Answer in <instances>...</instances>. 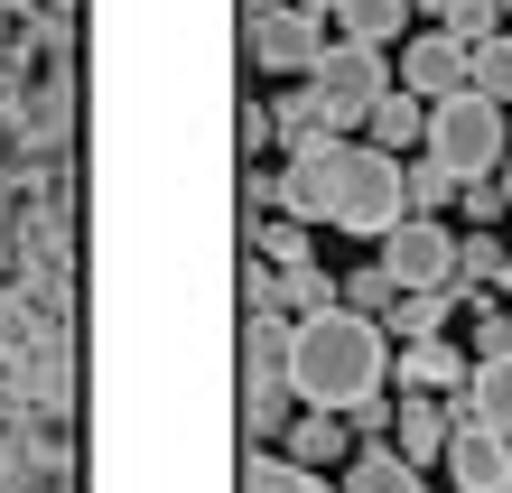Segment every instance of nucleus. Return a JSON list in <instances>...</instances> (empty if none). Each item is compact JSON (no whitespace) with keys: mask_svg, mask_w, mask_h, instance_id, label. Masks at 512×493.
<instances>
[{"mask_svg":"<svg viewBox=\"0 0 512 493\" xmlns=\"http://www.w3.org/2000/svg\"><path fill=\"white\" fill-rule=\"evenodd\" d=\"M391 382V335L382 317H354V307H317V317H289V400L308 410H354V400H382Z\"/></svg>","mask_w":512,"mask_h":493,"instance_id":"1","label":"nucleus"},{"mask_svg":"<svg viewBox=\"0 0 512 493\" xmlns=\"http://www.w3.org/2000/svg\"><path fill=\"white\" fill-rule=\"evenodd\" d=\"M401 214H410V168L391 159V149H373V140H336V196H326V224L382 242Z\"/></svg>","mask_w":512,"mask_h":493,"instance_id":"2","label":"nucleus"},{"mask_svg":"<svg viewBox=\"0 0 512 493\" xmlns=\"http://www.w3.org/2000/svg\"><path fill=\"white\" fill-rule=\"evenodd\" d=\"M503 131H512V112L485 103V94L466 84V94L429 103V140H419V149H429V159L466 187V177H494V168H503Z\"/></svg>","mask_w":512,"mask_h":493,"instance_id":"3","label":"nucleus"},{"mask_svg":"<svg viewBox=\"0 0 512 493\" xmlns=\"http://www.w3.org/2000/svg\"><path fill=\"white\" fill-rule=\"evenodd\" d=\"M308 94H317V112H326V131H336V140H354V121H373V103L391 94V66H382V47L326 38L317 75H308Z\"/></svg>","mask_w":512,"mask_h":493,"instance_id":"4","label":"nucleus"},{"mask_svg":"<svg viewBox=\"0 0 512 493\" xmlns=\"http://www.w3.org/2000/svg\"><path fill=\"white\" fill-rule=\"evenodd\" d=\"M243 47H252L261 75H298V84H308L317 56H326V19H308L298 0H280V10H243Z\"/></svg>","mask_w":512,"mask_h":493,"instance_id":"5","label":"nucleus"},{"mask_svg":"<svg viewBox=\"0 0 512 493\" xmlns=\"http://www.w3.org/2000/svg\"><path fill=\"white\" fill-rule=\"evenodd\" d=\"M382 270L401 289H457V233H447L438 214H401V224L382 233Z\"/></svg>","mask_w":512,"mask_h":493,"instance_id":"6","label":"nucleus"},{"mask_svg":"<svg viewBox=\"0 0 512 493\" xmlns=\"http://www.w3.org/2000/svg\"><path fill=\"white\" fill-rule=\"evenodd\" d=\"M466 84H475V47H466V38H447V28L401 38V94L447 103V94H466Z\"/></svg>","mask_w":512,"mask_h":493,"instance_id":"7","label":"nucleus"},{"mask_svg":"<svg viewBox=\"0 0 512 493\" xmlns=\"http://www.w3.org/2000/svg\"><path fill=\"white\" fill-rule=\"evenodd\" d=\"M438 466H447L457 493H512V438L485 428V419H457V438H447Z\"/></svg>","mask_w":512,"mask_h":493,"instance_id":"8","label":"nucleus"},{"mask_svg":"<svg viewBox=\"0 0 512 493\" xmlns=\"http://www.w3.org/2000/svg\"><path fill=\"white\" fill-rule=\"evenodd\" d=\"M466 373L475 363L447 345V335H419V345H401L391 354V382H401V400H438V391H466Z\"/></svg>","mask_w":512,"mask_h":493,"instance_id":"9","label":"nucleus"},{"mask_svg":"<svg viewBox=\"0 0 512 493\" xmlns=\"http://www.w3.org/2000/svg\"><path fill=\"white\" fill-rule=\"evenodd\" d=\"M391 428H401V456H410V466H438L447 438H457V400H401Z\"/></svg>","mask_w":512,"mask_h":493,"instance_id":"10","label":"nucleus"},{"mask_svg":"<svg viewBox=\"0 0 512 493\" xmlns=\"http://www.w3.org/2000/svg\"><path fill=\"white\" fill-rule=\"evenodd\" d=\"M457 419H485V428H503V438H512V354H485V363L466 373Z\"/></svg>","mask_w":512,"mask_h":493,"instance_id":"11","label":"nucleus"},{"mask_svg":"<svg viewBox=\"0 0 512 493\" xmlns=\"http://www.w3.org/2000/svg\"><path fill=\"white\" fill-rule=\"evenodd\" d=\"M280 456H298V466H345L354 438H345V410H308L280 428Z\"/></svg>","mask_w":512,"mask_h":493,"instance_id":"12","label":"nucleus"},{"mask_svg":"<svg viewBox=\"0 0 512 493\" xmlns=\"http://www.w3.org/2000/svg\"><path fill=\"white\" fill-rule=\"evenodd\" d=\"M336 493H429V484H419V466H410L401 447H354Z\"/></svg>","mask_w":512,"mask_h":493,"instance_id":"13","label":"nucleus"},{"mask_svg":"<svg viewBox=\"0 0 512 493\" xmlns=\"http://www.w3.org/2000/svg\"><path fill=\"white\" fill-rule=\"evenodd\" d=\"M364 140H373V149H391V159H401V149H419V140H429V103L391 84V94L373 103V121H364Z\"/></svg>","mask_w":512,"mask_h":493,"instance_id":"14","label":"nucleus"},{"mask_svg":"<svg viewBox=\"0 0 512 493\" xmlns=\"http://www.w3.org/2000/svg\"><path fill=\"white\" fill-rule=\"evenodd\" d=\"M410 28V0H336V38L354 47H391Z\"/></svg>","mask_w":512,"mask_h":493,"instance_id":"15","label":"nucleus"},{"mask_svg":"<svg viewBox=\"0 0 512 493\" xmlns=\"http://www.w3.org/2000/svg\"><path fill=\"white\" fill-rule=\"evenodd\" d=\"M243 493H336V484H317V466H298L280 447H252L243 456Z\"/></svg>","mask_w":512,"mask_h":493,"instance_id":"16","label":"nucleus"},{"mask_svg":"<svg viewBox=\"0 0 512 493\" xmlns=\"http://www.w3.org/2000/svg\"><path fill=\"white\" fill-rule=\"evenodd\" d=\"M447 307H457V289H401V298H391V317H382V335L401 326V345H419V335L447 326Z\"/></svg>","mask_w":512,"mask_h":493,"instance_id":"17","label":"nucleus"},{"mask_svg":"<svg viewBox=\"0 0 512 493\" xmlns=\"http://www.w3.org/2000/svg\"><path fill=\"white\" fill-rule=\"evenodd\" d=\"M336 298H345V280H326L317 261L280 270V317H317V307H336Z\"/></svg>","mask_w":512,"mask_h":493,"instance_id":"18","label":"nucleus"},{"mask_svg":"<svg viewBox=\"0 0 512 493\" xmlns=\"http://www.w3.org/2000/svg\"><path fill=\"white\" fill-rule=\"evenodd\" d=\"M252 261L298 270V261H308V224H270V214H261V224H252Z\"/></svg>","mask_w":512,"mask_h":493,"instance_id":"19","label":"nucleus"},{"mask_svg":"<svg viewBox=\"0 0 512 493\" xmlns=\"http://www.w3.org/2000/svg\"><path fill=\"white\" fill-rule=\"evenodd\" d=\"M475 94H485V103H503V112H512V38H503V28H494V38H485V47H475Z\"/></svg>","mask_w":512,"mask_h":493,"instance_id":"20","label":"nucleus"},{"mask_svg":"<svg viewBox=\"0 0 512 493\" xmlns=\"http://www.w3.org/2000/svg\"><path fill=\"white\" fill-rule=\"evenodd\" d=\"M391 298H401V280H391L382 261H364V270L345 280V307H354V317H391Z\"/></svg>","mask_w":512,"mask_h":493,"instance_id":"21","label":"nucleus"},{"mask_svg":"<svg viewBox=\"0 0 512 493\" xmlns=\"http://www.w3.org/2000/svg\"><path fill=\"white\" fill-rule=\"evenodd\" d=\"M485 280H503V242L494 233H466L457 242V289H485Z\"/></svg>","mask_w":512,"mask_h":493,"instance_id":"22","label":"nucleus"},{"mask_svg":"<svg viewBox=\"0 0 512 493\" xmlns=\"http://www.w3.org/2000/svg\"><path fill=\"white\" fill-rule=\"evenodd\" d=\"M280 140L298 149V140H326V112H317V94L298 84V94H280Z\"/></svg>","mask_w":512,"mask_h":493,"instance_id":"23","label":"nucleus"},{"mask_svg":"<svg viewBox=\"0 0 512 493\" xmlns=\"http://www.w3.org/2000/svg\"><path fill=\"white\" fill-rule=\"evenodd\" d=\"M447 196H457V177H447L438 159H419V168H410V214H438Z\"/></svg>","mask_w":512,"mask_h":493,"instance_id":"24","label":"nucleus"},{"mask_svg":"<svg viewBox=\"0 0 512 493\" xmlns=\"http://www.w3.org/2000/svg\"><path fill=\"white\" fill-rule=\"evenodd\" d=\"M457 196H466V214H485V224H494V214H503V187H485V177H466V187H457Z\"/></svg>","mask_w":512,"mask_h":493,"instance_id":"25","label":"nucleus"},{"mask_svg":"<svg viewBox=\"0 0 512 493\" xmlns=\"http://www.w3.org/2000/svg\"><path fill=\"white\" fill-rule=\"evenodd\" d=\"M494 298H512V252H503V280H494Z\"/></svg>","mask_w":512,"mask_h":493,"instance_id":"26","label":"nucleus"},{"mask_svg":"<svg viewBox=\"0 0 512 493\" xmlns=\"http://www.w3.org/2000/svg\"><path fill=\"white\" fill-rule=\"evenodd\" d=\"M243 10H280V0H243Z\"/></svg>","mask_w":512,"mask_h":493,"instance_id":"27","label":"nucleus"},{"mask_svg":"<svg viewBox=\"0 0 512 493\" xmlns=\"http://www.w3.org/2000/svg\"><path fill=\"white\" fill-rule=\"evenodd\" d=\"M503 205H512V177H503Z\"/></svg>","mask_w":512,"mask_h":493,"instance_id":"28","label":"nucleus"},{"mask_svg":"<svg viewBox=\"0 0 512 493\" xmlns=\"http://www.w3.org/2000/svg\"><path fill=\"white\" fill-rule=\"evenodd\" d=\"M503 19H512V0H503Z\"/></svg>","mask_w":512,"mask_h":493,"instance_id":"29","label":"nucleus"}]
</instances>
